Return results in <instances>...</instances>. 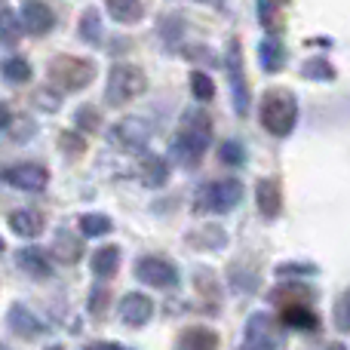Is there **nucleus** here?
I'll return each mask as SVG.
<instances>
[{
    "label": "nucleus",
    "instance_id": "obj_4",
    "mask_svg": "<svg viewBox=\"0 0 350 350\" xmlns=\"http://www.w3.org/2000/svg\"><path fill=\"white\" fill-rule=\"evenodd\" d=\"M96 77V65L90 59H77V55H55L49 65V80L59 92H77L92 83Z\"/></svg>",
    "mask_w": 350,
    "mask_h": 350
},
{
    "label": "nucleus",
    "instance_id": "obj_24",
    "mask_svg": "<svg viewBox=\"0 0 350 350\" xmlns=\"http://www.w3.org/2000/svg\"><path fill=\"white\" fill-rule=\"evenodd\" d=\"M3 77L10 80V83H28L31 80V65H28V59H6V65H3Z\"/></svg>",
    "mask_w": 350,
    "mask_h": 350
},
{
    "label": "nucleus",
    "instance_id": "obj_33",
    "mask_svg": "<svg viewBox=\"0 0 350 350\" xmlns=\"http://www.w3.org/2000/svg\"><path fill=\"white\" fill-rule=\"evenodd\" d=\"M90 350H123V347H117V345H108V341H102V345H96V347H90Z\"/></svg>",
    "mask_w": 350,
    "mask_h": 350
},
{
    "label": "nucleus",
    "instance_id": "obj_29",
    "mask_svg": "<svg viewBox=\"0 0 350 350\" xmlns=\"http://www.w3.org/2000/svg\"><path fill=\"white\" fill-rule=\"evenodd\" d=\"M218 157H221L224 163L237 166L246 160V151H243V145H237V142H221V145H218Z\"/></svg>",
    "mask_w": 350,
    "mask_h": 350
},
{
    "label": "nucleus",
    "instance_id": "obj_16",
    "mask_svg": "<svg viewBox=\"0 0 350 350\" xmlns=\"http://www.w3.org/2000/svg\"><path fill=\"white\" fill-rule=\"evenodd\" d=\"M10 326H12V332L25 335V338H37V335L43 332V323L37 320L28 308H12L10 310Z\"/></svg>",
    "mask_w": 350,
    "mask_h": 350
},
{
    "label": "nucleus",
    "instance_id": "obj_26",
    "mask_svg": "<svg viewBox=\"0 0 350 350\" xmlns=\"http://www.w3.org/2000/svg\"><path fill=\"white\" fill-rule=\"evenodd\" d=\"M191 92L200 98V102H209V98L215 96V83H212L209 74L193 71V74H191Z\"/></svg>",
    "mask_w": 350,
    "mask_h": 350
},
{
    "label": "nucleus",
    "instance_id": "obj_5",
    "mask_svg": "<svg viewBox=\"0 0 350 350\" xmlns=\"http://www.w3.org/2000/svg\"><path fill=\"white\" fill-rule=\"evenodd\" d=\"M243 185L237 178H221V181H206L193 197V212L197 215H209V212H228L240 203Z\"/></svg>",
    "mask_w": 350,
    "mask_h": 350
},
{
    "label": "nucleus",
    "instance_id": "obj_7",
    "mask_svg": "<svg viewBox=\"0 0 350 350\" xmlns=\"http://www.w3.org/2000/svg\"><path fill=\"white\" fill-rule=\"evenodd\" d=\"M3 181L10 187H16V191L37 193L49 185V170L34 163V160H28V163H16V166H10V170H3Z\"/></svg>",
    "mask_w": 350,
    "mask_h": 350
},
{
    "label": "nucleus",
    "instance_id": "obj_35",
    "mask_svg": "<svg viewBox=\"0 0 350 350\" xmlns=\"http://www.w3.org/2000/svg\"><path fill=\"white\" fill-rule=\"evenodd\" d=\"M326 350H347L345 345H332V347H326Z\"/></svg>",
    "mask_w": 350,
    "mask_h": 350
},
{
    "label": "nucleus",
    "instance_id": "obj_10",
    "mask_svg": "<svg viewBox=\"0 0 350 350\" xmlns=\"http://www.w3.org/2000/svg\"><path fill=\"white\" fill-rule=\"evenodd\" d=\"M228 74H230V86H234L237 114H246L249 92H246V77H243V59H240V46H237V40H230V46H228Z\"/></svg>",
    "mask_w": 350,
    "mask_h": 350
},
{
    "label": "nucleus",
    "instance_id": "obj_14",
    "mask_svg": "<svg viewBox=\"0 0 350 350\" xmlns=\"http://www.w3.org/2000/svg\"><path fill=\"white\" fill-rule=\"evenodd\" d=\"M218 335L206 326H191L178 335V350H215Z\"/></svg>",
    "mask_w": 350,
    "mask_h": 350
},
{
    "label": "nucleus",
    "instance_id": "obj_2",
    "mask_svg": "<svg viewBox=\"0 0 350 350\" xmlns=\"http://www.w3.org/2000/svg\"><path fill=\"white\" fill-rule=\"evenodd\" d=\"M298 123V102L289 90L283 86H273V90L265 92L261 98V126L271 135H289Z\"/></svg>",
    "mask_w": 350,
    "mask_h": 350
},
{
    "label": "nucleus",
    "instance_id": "obj_13",
    "mask_svg": "<svg viewBox=\"0 0 350 350\" xmlns=\"http://www.w3.org/2000/svg\"><path fill=\"white\" fill-rule=\"evenodd\" d=\"M255 200H258V209L265 218H277L280 209H283V193H280V185L273 178H261L258 187H255Z\"/></svg>",
    "mask_w": 350,
    "mask_h": 350
},
{
    "label": "nucleus",
    "instance_id": "obj_12",
    "mask_svg": "<svg viewBox=\"0 0 350 350\" xmlns=\"http://www.w3.org/2000/svg\"><path fill=\"white\" fill-rule=\"evenodd\" d=\"M6 221H10L12 234L28 237V240H31V237H40L43 228H46V218H43V212L31 209V206H25V209H12Z\"/></svg>",
    "mask_w": 350,
    "mask_h": 350
},
{
    "label": "nucleus",
    "instance_id": "obj_22",
    "mask_svg": "<svg viewBox=\"0 0 350 350\" xmlns=\"http://www.w3.org/2000/svg\"><path fill=\"white\" fill-rule=\"evenodd\" d=\"M80 40H86V43L102 40V16L96 10H86L80 16Z\"/></svg>",
    "mask_w": 350,
    "mask_h": 350
},
{
    "label": "nucleus",
    "instance_id": "obj_15",
    "mask_svg": "<svg viewBox=\"0 0 350 350\" xmlns=\"http://www.w3.org/2000/svg\"><path fill=\"white\" fill-rule=\"evenodd\" d=\"M117 267H120V249L117 246L96 249V255H92V273L98 280H111L117 273Z\"/></svg>",
    "mask_w": 350,
    "mask_h": 350
},
{
    "label": "nucleus",
    "instance_id": "obj_8",
    "mask_svg": "<svg viewBox=\"0 0 350 350\" xmlns=\"http://www.w3.org/2000/svg\"><path fill=\"white\" fill-rule=\"evenodd\" d=\"M148 139H151V126H148L142 117H123V120L111 129V142L120 145V148H126V151H139V148H145Z\"/></svg>",
    "mask_w": 350,
    "mask_h": 350
},
{
    "label": "nucleus",
    "instance_id": "obj_17",
    "mask_svg": "<svg viewBox=\"0 0 350 350\" xmlns=\"http://www.w3.org/2000/svg\"><path fill=\"white\" fill-rule=\"evenodd\" d=\"M108 12L123 25H135L142 16H145V3L142 0H105Z\"/></svg>",
    "mask_w": 350,
    "mask_h": 350
},
{
    "label": "nucleus",
    "instance_id": "obj_19",
    "mask_svg": "<svg viewBox=\"0 0 350 350\" xmlns=\"http://www.w3.org/2000/svg\"><path fill=\"white\" fill-rule=\"evenodd\" d=\"M18 267L31 277H49V261L40 249H22L18 252Z\"/></svg>",
    "mask_w": 350,
    "mask_h": 350
},
{
    "label": "nucleus",
    "instance_id": "obj_6",
    "mask_svg": "<svg viewBox=\"0 0 350 350\" xmlns=\"http://www.w3.org/2000/svg\"><path fill=\"white\" fill-rule=\"evenodd\" d=\"M135 277L145 286H154V289H172V286L178 283L175 265L166 258H157V255H148V258L135 261Z\"/></svg>",
    "mask_w": 350,
    "mask_h": 350
},
{
    "label": "nucleus",
    "instance_id": "obj_20",
    "mask_svg": "<svg viewBox=\"0 0 350 350\" xmlns=\"http://www.w3.org/2000/svg\"><path fill=\"white\" fill-rule=\"evenodd\" d=\"M111 218L108 215H102V212H86L83 218H80V234L83 237H105V234H111Z\"/></svg>",
    "mask_w": 350,
    "mask_h": 350
},
{
    "label": "nucleus",
    "instance_id": "obj_36",
    "mask_svg": "<svg viewBox=\"0 0 350 350\" xmlns=\"http://www.w3.org/2000/svg\"><path fill=\"white\" fill-rule=\"evenodd\" d=\"M49 350H62V347H49Z\"/></svg>",
    "mask_w": 350,
    "mask_h": 350
},
{
    "label": "nucleus",
    "instance_id": "obj_27",
    "mask_svg": "<svg viewBox=\"0 0 350 350\" xmlns=\"http://www.w3.org/2000/svg\"><path fill=\"white\" fill-rule=\"evenodd\" d=\"M304 77L308 80H332L335 68L329 65L326 59H310V62H304Z\"/></svg>",
    "mask_w": 350,
    "mask_h": 350
},
{
    "label": "nucleus",
    "instance_id": "obj_21",
    "mask_svg": "<svg viewBox=\"0 0 350 350\" xmlns=\"http://www.w3.org/2000/svg\"><path fill=\"white\" fill-rule=\"evenodd\" d=\"M166 172H170V166H166L163 157H157V154H148L145 160H142V175H145L148 185H163L166 181Z\"/></svg>",
    "mask_w": 350,
    "mask_h": 350
},
{
    "label": "nucleus",
    "instance_id": "obj_18",
    "mask_svg": "<svg viewBox=\"0 0 350 350\" xmlns=\"http://www.w3.org/2000/svg\"><path fill=\"white\" fill-rule=\"evenodd\" d=\"M258 59H261V68H265V71H280V68L286 65V49H283V43H280L277 37H267V40H261Z\"/></svg>",
    "mask_w": 350,
    "mask_h": 350
},
{
    "label": "nucleus",
    "instance_id": "obj_1",
    "mask_svg": "<svg viewBox=\"0 0 350 350\" xmlns=\"http://www.w3.org/2000/svg\"><path fill=\"white\" fill-rule=\"evenodd\" d=\"M212 142V120L206 111H187L178 123V133L172 142V154L185 166H197L203 151Z\"/></svg>",
    "mask_w": 350,
    "mask_h": 350
},
{
    "label": "nucleus",
    "instance_id": "obj_3",
    "mask_svg": "<svg viewBox=\"0 0 350 350\" xmlns=\"http://www.w3.org/2000/svg\"><path fill=\"white\" fill-rule=\"evenodd\" d=\"M145 90H148L145 71H142L139 65H129V62H123V65L111 68L108 86H105V98H108V105L120 108V105H129L133 98H139Z\"/></svg>",
    "mask_w": 350,
    "mask_h": 350
},
{
    "label": "nucleus",
    "instance_id": "obj_25",
    "mask_svg": "<svg viewBox=\"0 0 350 350\" xmlns=\"http://www.w3.org/2000/svg\"><path fill=\"white\" fill-rule=\"evenodd\" d=\"M55 255L62 261H74L80 255V237H71L68 230H62L59 240H55Z\"/></svg>",
    "mask_w": 350,
    "mask_h": 350
},
{
    "label": "nucleus",
    "instance_id": "obj_9",
    "mask_svg": "<svg viewBox=\"0 0 350 350\" xmlns=\"http://www.w3.org/2000/svg\"><path fill=\"white\" fill-rule=\"evenodd\" d=\"M18 22H22V28L28 31V34L40 37L55 25V16L43 0H25L22 10H18Z\"/></svg>",
    "mask_w": 350,
    "mask_h": 350
},
{
    "label": "nucleus",
    "instance_id": "obj_30",
    "mask_svg": "<svg viewBox=\"0 0 350 350\" xmlns=\"http://www.w3.org/2000/svg\"><path fill=\"white\" fill-rule=\"evenodd\" d=\"M335 326H338L341 332H350V289L338 298V304H335Z\"/></svg>",
    "mask_w": 350,
    "mask_h": 350
},
{
    "label": "nucleus",
    "instance_id": "obj_23",
    "mask_svg": "<svg viewBox=\"0 0 350 350\" xmlns=\"http://www.w3.org/2000/svg\"><path fill=\"white\" fill-rule=\"evenodd\" d=\"M283 320L289 323V326H301V329L317 326V317L310 314L304 304H286V308H283Z\"/></svg>",
    "mask_w": 350,
    "mask_h": 350
},
{
    "label": "nucleus",
    "instance_id": "obj_28",
    "mask_svg": "<svg viewBox=\"0 0 350 350\" xmlns=\"http://www.w3.org/2000/svg\"><path fill=\"white\" fill-rule=\"evenodd\" d=\"M74 120H77V126L83 129V133H96V129L102 126V117H98V111L92 108V105H83V108H77Z\"/></svg>",
    "mask_w": 350,
    "mask_h": 350
},
{
    "label": "nucleus",
    "instance_id": "obj_31",
    "mask_svg": "<svg viewBox=\"0 0 350 350\" xmlns=\"http://www.w3.org/2000/svg\"><path fill=\"white\" fill-rule=\"evenodd\" d=\"M258 12H261V22L265 25H273L277 22V3H273V0H258Z\"/></svg>",
    "mask_w": 350,
    "mask_h": 350
},
{
    "label": "nucleus",
    "instance_id": "obj_32",
    "mask_svg": "<svg viewBox=\"0 0 350 350\" xmlns=\"http://www.w3.org/2000/svg\"><path fill=\"white\" fill-rule=\"evenodd\" d=\"M3 43H12V12H3Z\"/></svg>",
    "mask_w": 350,
    "mask_h": 350
},
{
    "label": "nucleus",
    "instance_id": "obj_34",
    "mask_svg": "<svg viewBox=\"0 0 350 350\" xmlns=\"http://www.w3.org/2000/svg\"><path fill=\"white\" fill-rule=\"evenodd\" d=\"M240 350H271V347H258V345H249V341H243Z\"/></svg>",
    "mask_w": 350,
    "mask_h": 350
},
{
    "label": "nucleus",
    "instance_id": "obj_11",
    "mask_svg": "<svg viewBox=\"0 0 350 350\" xmlns=\"http://www.w3.org/2000/svg\"><path fill=\"white\" fill-rule=\"evenodd\" d=\"M120 320L129 323V326H145L148 320L154 317V301L148 295H142V292H126V295L120 298Z\"/></svg>",
    "mask_w": 350,
    "mask_h": 350
}]
</instances>
